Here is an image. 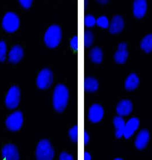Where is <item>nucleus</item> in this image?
Listing matches in <instances>:
<instances>
[{"instance_id": "4", "label": "nucleus", "mask_w": 152, "mask_h": 160, "mask_svg": "<svg viewBox=\"0 0 152 160\" xmlns=\"http://www.w3.org/2000/svg\"><path fill=\"white\" fill-rule=\"evenodd\" d=\"M20 20L18 15L13 11H8L2 20V26L8 32H13L16 30L20 26Z\"/></svg>"}, {"instance_id": "13", "label": "nucleus", "mask_w": 152, "mask_h": 160, "mask_svg": "<svg viewBox=\"0 0 152 160\" xmlns=\"http://www.w3.org/2000/svg\"><path fill=\"white\" fill-rule=\"evenodd\" d=\"M128 54L126 43L124 42H120L118 45V49L114 55L115 61L119 63L125 62L128 57Z\"/></svg>"}, {"instance_id": "23", "label": "nucleus", "mask_w": 152, "mask_h": 160, "mask_svg": "<svg viewBox=\"0 0 152 160\" xmlns=\"http://www.w3.org/2000/svg\"><path fill=\"white\" fill-rule=\"evenodd\" d=\"M8 47L4 40H0V61H3L7 56Z\"/></svg>"}, {"instance_id": "11", "label": "nucleus", "mask_w": 152, "mask_h": 160, "mask_svg": "<svg viewBox=\"0 0 152 160\" xmlns=\"http://www.w3.org/2000/svg\"><path fill=\"white\" fill-rule=\"evenodd\" d=\"M139 125V118L132 117L125 123V129L124 132V136L128 139L132 136L134 133L138 129Z\"/></svg>"}, {"instance_id": "2", "label": "nucleus", "mask_w": 152, "mask_h": 160, "mask_svg": "<svg viewBox=\"0 0 152 160\" xmlns=\"http://www.w3.org/2000/svg\"><path fill=\"white\" fill-rule=\"evenodd\" d=\"M62 38V29L59 25L53 23L47 28L43 36L46 45L50 48L57 47Z\"/></svg>"}, {"instance_id": "22", "label": "nucleus", "mask_w": 152, "mask_h": 160, "mask_svg": "<svg viewBox=\"0 0 152 160\" xmlns=\"http://www.w3.org/2000/svg\"><path fill=\"white\" fill-rule=\"evenodd\" d=\"M94 35L90 30H86L84 32V44L86 47H89L92 44Z\"/></svg>"}, {"instance_id": "8", "label": "nucleus", "mask_w": 152, "mask_h": 160, "mask_svg": "<svg viewBox=\"0 0 152 160\" xmlns=\"http://www.w3.org/2000/svg\"><path fill=\"white\" fill-rule=\"evenodd\" d=\"M3 160H19L20 156L17 147L11 143L5 145L2 149Z\"/></svg>"}, {"instance_id": "28", "label": "nucleus", "mask_w": 152, "mask_h": 160, "mask_svg": "<svg viewBox=\"0 0 152 160\" xmlns=\"http://www.w3.org/2000/svg\"><path fill=\"white\" fill-rule=\"evenodd\" d=\"M59 160H74V159L71 154L66 152H63L60 155Z\"/></svg>"}, {"instance_id": "14", "label": "nucleus", "mask_w": 152, "mask_h": 160, "mask_svg": "<svg viewBox=\"0 0 152 160\" xmlns=\"http://www.w3.org/2000/svg\"><path fill=\"white\" fill-rule=\"evenodd\" d=\"M124 26V21L122 16L117 14L114 16L109 25V31L112 33H117L122 30Z\"/></svg>"}, {"instance_id": "18", "label": "nucleus", "mask_w": 152, "mask_h": 160, "mask_svg": "<svg viewBox=\"0 0 152 160\" xmlns=\"http://www.w3.org/2000/svg\"><path fill=\"white\" fill-rule=\"evenodd\" d=\"M139 80L137 75L134 73L129 74L125 82V87L127 90H133L139 85Z\"/></svg>"}, {"instance_id": "33", "label": "nucleus", "mask_w": 152, "mask_h": 160, "mask_svg": "<svg viewBox=\"0 0 152 160\" xmlns=\"http://www.w3.org/2000/svg\"><path fill=\"white\" fill-rule=\"evenodd\" d=\"M114 160H123L121 158H116V159H114Z\"/></svg>"}, {"instance_id": "5", "label": "nucleus", "mask_w": 152, "mask_h": 160, "mask_svg": "<svg viewBox=\"0 0 152 160\" xmlns=\"http://www.w3.org/2000/svg\"><path fill=\"white\" fill-rule=\"evenodd\" d=\"M23 122V114L19 110L14 111L7 117L5 124L8 130L16 132L20 130Z\"/></svg>"}, {"instance_id": "1", "label": "nucleus", "mask_w": 152, "mask_h": 160, "mask_svg": "<svg viewBox=\"0 0 152 160\" xmlns=\"http://www.w3.org/2000/svg\"><path fill=\"white\" fill-rule=\"evenodd\" d=\"M69 100V90L66 85L58 83L56 85L53 93V105L55 110L61 112L65 110Z\"/></svg>"}, {"instance_id": "30", "label": "nucleus", "mask_w": 152, "mask_h": 160, "mask_svg": "<svg viewBox=\"0 0 152 160\" xmlns=\"http://www.w3.org/2000/svg\"><path fill=\"white\" fill-rule=\"evenodd\" d=\"M89 139L90 138L89 134L87 133L86 131H85L84 132V143L85 145L88 143L89 141Z\"/></svg>"}, {"instance_id": "6", "label": "nucleus", "mask_w": 152, "mask_h": 160, "mask_svg": "<svg viewBox=\"0 0 152 160\" xmlns=\"http://www.w3.org/2000/svg\"><path fill=\"white\" fill-rule=\"evenodd\" d=\"M21 91L20 88L16 85H12L7 92L5 102L7 108L13 109L18 107L20 103Z\"/></svg>"}, {"instance_id": "27", "label": "nucleus", "mask_w": 152, "mask_h": 160, "mask_svg": "<svg viewBox=\"0 0 152 160\" xmlns=\"http://www.w3.org/2000/svg\"><path fill=\"white\" fill-rule=\"evenodd\" d=\"M70 44L71 47L74 50H77L78 49V36L77 35H74L70 41Z\"/></svg>"}, {"instance_id": "21", "label": "nucleus", "mask_w": 152, "mask_h": 160, "mask_svg": "<svg viewBox=\"0 0 152 160\" xmlns=\"http://www.w3.org/2000/svg\"><path fill=\"white\" fill-rule=\"evenodd\" d=\"M141 48L146 52H150L152 50V33L146 34L141 41Z\"/></svg>"}, {"instance_id": "25", "label": "nucleus", "mask_w": 152, "mask_h": 160, "mask_svg": "<svg viewBox=\"0 0 152 160\" xmlns=\"http://www.w3.org/2000/svg\"><path fill=\"white\" fill-rule=\"evenodd\" d=\"M84 23L87 27H92L96 23V18L92 14H88L84 17Z\"/></svg>"}, {"instance_id": "32", "label": "nucleus", "mask_w": 152, "mask_h": 160, "mask_svg": "<svg viewBox=\"0 0 152 160\" xmlns=\"http://www.w3.org/2000/svg\"><path fill=\"white\" fill-rule=\"evenodd\" d=\"M84 3H85V7H86V5H87V3H88V1L85 0V1H84Z\"/></svg>"}, {"instance_id": "31", "label": "nucleus", "mask_w": 152, "mask_h": 160, "mask_svg": "<svg viewBox=\"0 0 152 160\" xmlns=\"http://www.w3.org/2000/svg\"><path fill=\"white\" fill-rule=\"evenodd\" d=\"M84 160H91V156L88 152H85Z\"/></svg>"}, {"instance_id": "9", "label": "nucleus", "mask_w": 152, "mask_h": 160, "mask_svg": "<svg viewBox=\"0 0 152 160\" xmlns=\"http://www.w3.org/2000/svg\"><path fill=\"white\" fill-rule=\"evenodd\" d=\"M104 110L103 107L98 103H94L90 108L88 117L92 122H99L104 116Z\"/></svg>"}, {"instance_id": "12", "label": "nucleus", "mask_w": 152, "mask_h": 160, "mask_svg": "<svg viewBox=\"0 0 152 160\" xmlns=\"http://www.w3.org/2000/svg\"><path fill=\"white\" fill-rule=\"evenodd\" d=\"M133 110V104L129 100H122L117 104L116 108L117 113L119 116H126L129 115Z\"/></svg>"}, {"instance_id": "24", "label": "nucleus", "mask_w": 152, "mask_h": 160, "mask_svg": "<svg viewBox=\"0 0 152 160\" xmlns=\"http://www.w3.org/2000/svg\"><path fill=\"white\" fill-rule=\"evenodd\" d=\"M69 136L71 140L74 142H77L78 141V127L74 125L69 131Z\"/></svg>"}, {"instance_id": "10", "label": "nucleus", "mask_w": 152, "mask_h": 160, "mask_svg": "<svg viewBox=\"0 0 152 160\" xmlns=\"http://www.w3.org/2000/svg\"><path fill=\"white\" fill-rule=\"evenodd\" d=\"M23 56V48L18 44H16L12 47L8 54V60L12 63L19 62Z\"/></svg>"}, {"instance_id": "15", "label": "nucleus", "mask_w": 152, "mask_h": 160, "mask_svg": "<svg viewBox=\"0 0 152 160\" xmlns=\"http://www.w3.org/2000/svg\"><path fill=\"white\" fill-rule=\"evenodd\" d=\"M149 140V133L147 130H141L137 134L135 140V145L136 148L142 150L145 148Z\"/></svg>"}, {"instance_id": "19", "label": "nucleus", "mask_w": 152, "mask_h": 160, "mask_svg": "<svg viewBox=\"0 0 152 160\" xmlns=\"http://www.w3.org/2000/svg\"><path fill=\"white\" fill-rule=\"evenodd\" d=\"M99 88V81L95 78L87 77L84 80V88L88 92H93L97 90Z\"/></svg>"}, {"instance_id": "16", "label": "nucleus", "mask_w": 152, "mask_h": 160, "mask_svg": "<svg viewBox=\"0 0 152 160\" xmlns=\"http://www.w3.org/2000/svg\"><path fill=\"white\" fill-rule=\"evenodd\" d=\"M147 9V2L146 0H135L133 2V13L138 18L143 17Z\"/></svg>"}, {"instance_id": "17", "label": "nucleus", "mask_w": 152, "mask_h": 160, "mask_svg": "<svg viewBox=\"0 0 152 160\" xmlns=\"http://www.w3.org/2000/svg\"><path fill=\"white\" fill-rule=\"evenodd\" d=\"M113 123L115 127V136L117 138H120L124 136L125 123L124 119L121 116L114 117Z\"/></svg>"}, {"instance_id": "7", "label": "nucleus", "mask_w": 152, "mask_h": 160, "mask_svg": "<svg viewBox=\"0 0 152 160\" xmlns=\"http://www.w3.org/2000/svg\"><path fill=\"white\" fill-rule=\"evenodd\" d=\"M53 81V72L49 68H45L40 70L36 78L37 85L39 88L47 89L52 85Z\"/></svg>"}, {"instance_id": "26", "label": "nucleus", "mask_w": 152, "mask_h": 160, "mask_svg": "<svg viewBox=\"0 0 152 160\" xmlns=\"http://www.w3.org/2000/svg\"><path fill=\"white\" fill-rule=\"evenodd\" d=\"M96 23H97L100 27L103 28H107L109 26V20L106 16H101L97 20H96Z\"/></svg>"}, {"instance_id": "3", "label": "nucleus", "mask_w": 152, "mask_h": 160, "mask_svg": "<svg viewBox=\"0 0 152 160\" xmlns=\"http://www.w3.org/2000/svg\"><path fill=\"white\" fill-rule=\"evenodd\" d=\"M54 156V151L49 141L46 139L41 140L36 150L37 160H52Z\"/></svg>"}, {"instance_id": "29", "label": "nucleus", "mask_w": 152, "mask_h": 160, "mask_svg": "<svg viewBox=\"0 0 152 160\" xmlns=\"http://www.w3.org/2000/svg\"><path fill=\"white\" fill-rule=\"evenodd\" d=\"M20 3L22 7L25 8H28L32 5V0H20Z\"/></svg>"}, {"instance_id": "20", "label": "nucleus", "mask_w": 152, "mask_h": 160, "mask_svg": "<svg viewBox=\"0 0 152 160\" xmlns=\"http://www.w3.org/2000/svg\"><path fill=\"white\" fill-rule=\"evenodd\" d=\"M89 56L94 62L99 63L103 60V51L99 47H94L90 51Z\"/></svg>"}]
</instances>
